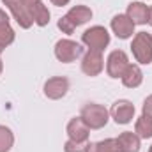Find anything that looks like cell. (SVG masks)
I'll use <instances>...</instances> for the list:
<instances>
[{"label":"cell","mask_w":152,"mask_h":152,"mask_svg":"<svg viewBox=\"0 0 152 152\" xmlns=\"http://www.w3.org/2000/svg\"><path fill=\"white\" fill-rule=\"evenodd\" d=\"M80 117L90 127V131H97V129H103L108 124V120H110V110H106L99 103H87L81 108Z\"/></svg>","instance_id":"cell-1"},{"label":"cell","mask_w":152,"mask_h":152,"mask_svg":"<svg viewBox=\"0 0 152 152\" xmlns=\"http://www.w3.org/2000/svg\"><path fill=\"white\" fill-rule=\"evenodd\" d=\"M131 51L138 66L152 64V36L147 32H138L131 41Z\"/></svg>","instance_id":"cell-2"},{"label":"cell","mask_w":152,"mask_h":152,"mask_svg":"<svg viewBox=\"0 0 152 152\" xmlns=\"http://www.w3.org/2000/svg\"><path fill=\"white\" fill-rule=\"evenodd\" d=\"M110 41H112L110 32L103 25H94L81 34V42L88 50H94V51H104V48H108Z\"/></svg>","instance_id":"cell-3"},{"label":"cell","mask_w":152,"mask_h":152,"mask_svg":"<svg viewBox=\"0 0 152 152\" xmlns=\"http://www.w3.org/2000/svg\"><path fill=\"white\" fill-rule=\"evenodd\" d=\"M53 53H55V58L58 62L71 64V62H75L76 58H80L83 55V48H81L80 42H76L73 39H58L55 42Z\"/></svg>","instance_id":"cell-4"},{"label":"cell","mask_w":152,"mask_h":152,"mask_svg":"<svg viewBox=\"0 0 152 152\" xmlns=\"http://www.w3.org/2000/svg\"><path fill=\"white\" fill-rule=\"evenodd\" d=\"M67 92H69V80L66 76H51L42 85V94L51 101H58L66 97Z\"/></svg>","instance_id":"cell-5"},{"label":"cell","mask_w":152,"mask_h":152,"mask_svg":"<svg viewBox=\"0 0 152 152\" xmlns=\"http://www.w3.org/2000/svg\"><path fill=\"white\" fill-rule=\"evenodd\" d=\"M103 69H104L103 51L87 50V53H83V57H81V73L90 78H96L103 73Z\"/></svg>","instance_id":"cell-6"},{"label":"cell","mask_w":152,"mask_h":152,"mask_svg":"<svg viewBox=\"0 0 152 152\" xmlns=\"http://www.w3.org/2000/svg\"><path fill=\"white\" fill-rule=\"evenodd\" d=\"M129 64H131L129 57L124 50H113L106 58V73H108L110 78L118 80V78H122L124 71L127 69Z\"/></svg>","instance_id":"cell-7"},{"label":"cell","mask_w":152,"mask_h":152,"mask_svg":"<svg viewBox=\"0 0 152 152\" xmlns=\"http://www.w3.org/2000/svg\"><path fill=\"white\" fill-rule=\"evenodd\" d=\"M134 104L129 101V99H118L115 101L110 108V117L113 118L115 124L118 126H126V124H131L133 118H134Z\"/></svg>","instance_id":"cell-8"},{"label":"cell","mask_w":152,"mask_h":152,"mask_svg":"<svg viewBox=\"0 0 152 152\" xmlns=\"http://www.w3.org/2000/svg\"><path fill=\"white\" fill-rule=\"evenodd\" d=\"M2 4L11 11L12 18L16 20V23H18L21 28H30V27L34 25V20H32L30 11L23 5L21 0H2Z\"/></svg>","instance_id":"cell-9"},{"label":"cell","mask_w":152,"mask_h":152,"mask_svg":"<svg viewBox=\"0 0 152 152\" xmlns=\"http://www.w3.org/2000/svg\"><path fill=\"white\" fill-rule=\"evenodd\" d=\"M134 23L129 20L127 14H115L112 18V23H110V28L118 39H129L133 37L134 34Z\"/></svg>","instance_id":"cell-10"},{"label":"cell","mask_w":152,"mask_h":152,"mask_svg":"<svg viewBox=\"0 0 152 152\" xmlns=\"http://www.w3.org/2000/svg\"><path fill=\"white\" fill-rule=\"evenodd\" d=\"M66 133H67L69 140L87 143V142H88V136H90V127L83 122V118H81V117H73V118L67 122Z\"/></svg>","instance_id":"cell-11"},{"label":"cell","mask_w":152,"mask_h":152,"mask_svg":"<svg viewBox=\"0 0 152 152\" xmlns=\"http://www.w3.org/2000/svg\"><path fill=\"white\" fill-rule=\"evenodd\" d=\"M126 14L134 25H147L149 23V5L145 2H131L127 5Z\"/></svg>","instance_id":"cell-12"},{"label":"cell","mask_w":152,"mask_h":152,"mask_svg":"<svg viewBox=\"0 0 152 152\" xmlns=\"http://www.w3.org/2000/svg\"><path fill=\"white\" fill-rule=\"evenodd\" d=\"M92 16H94V12H92V9L87 7V5H75V7H71V9L67 11V14H66V18L71 21V25H73L75 28L85 25L88 20H92Z\"/></svg>","instance_id":"cell-13"},{"label":"cell","mask_w":152,"mask_h":152,"mask_svg":"<svg viewBox=\"0 0 152 152\" xmlns=\"http://www.w3.org/2000/svg\"><path fill=\"white\" fill-rule=\"evenodd\" d=\"M120 80H122L124 87H127V88H138L143 83V71H142V67L138 64H129Z\"/></svg>","instance_id":"cell-14"},{"label":"cell","mask_w":152,"mask_h":152,"mask_svg":"<svg viewBox=\"0 0 152 152\" xmlns=\"http://www.w3.org/2000/svg\"><path fill=\"white\" fill-rule=\"evenodd\" d=\"M117 142L122 152H140L142 149V138L133 131H124L117 136Z\"/></svg>","instance_id":"cell-15"},{"label":"cell","mask_w":152,"mask_h":152,"mask_svg":"<svg viewBox=\"0 0 152 152\" xmlns=\"http://www.w3.org/2000/svg\"><path fill=\"white\" fill-rule=\"evenodd\" d=\"M85 152H122L117 138H106L101 142H90L87 143Z\"/></svg>","instance_id":"cell-16"},{"label":"cell","mask_w":152,"mask_h":152,"mask_svg":"<svg viewBox=\"0 0 152 152\" xmlns=\"http://www.w3.org/2000/svg\"><path fill=\"white\" fill-rule=\"evenodd\" d=\"M134 133H136L142 140L152 138V115L142 113L136 118V122H134Z\"/></svg>","instance_id":"cell-17"},{"label":"cell","mask_w":152,"mask_h":152,"mask_svg":"<svg viewBox=\"0 0 152 152\" xmlns=\"http://www.w3.org/2000/svg\"><path fill=\"white\" fill-rule=\"evenodd\" d=\"M30 14H32L34 25H37V27H46V25L50 23V18H51V14H50V9H48V7H46L42 2L36 4V5L30 9Z\"/></svg>","instance_id":"cell-18"},{"label":"cell","mask_w":152,"mask_h":152,"mask_svg":"<svg viewBox=\"0 0 152 152\" xmlns=\"http://www.w3.org/2000/svg\"><path fill=\"white\" fill-rule=\"evenodd\" d=\"M14 145V133L11 127L0 124V152H9Z\"/></svg>","instance_id":"cell-19"},{"label":"cell","mask_w":152,"mask_h":152,"mask_svg":"<svg viewBox=\"0 0 152 152\" xmlns=\"http://www.w3.org/2000/svg\"><path fill=\"white\" fill-rule=\"evenodd\" d=\"M14 39H16V32H14V28L11 27V23L0 27V46H2V48L11 46V44L14 42Z\"/></svg>","instance_id":"cell-20"},{"label":"cell","mask_w":152,"mask_h":152,"mask_svg":"<svg viewBox=\"0 0 152 152\" xmlns=\"http://www.w3.org/2000/svg\"><path fill=\"white\" fill-rule=\"evenodd\" d=\"M87 143H88V142H87ZM87 143L75 142V140H67V142H66V145H64V152H85Z\"/></svg>","instance_id":"cell-21"},{"label":"cell","mask_w":152,"mask_h":152,"mask_svg":"<svg viewBox=\"0 0 152 152\" xmlns=\"http://www.w3.org/2000/svg\"><path fill=\"white\" fill-rule=\"evenodd\" d=\"M57 27H58V28L62 30V34H67V36H69V34H73V32L76 30L75 27L71 25V21H69V20L66 18V16H62V18H60L58 21H57Z\"/></svg>","instance_id":"cell-22"},{"label":"cell","mask_w":152,"mask_h":152,"mask_svg":"<svg viewBox=\"0 0 152 152\" xmlns=\"http://www.w3.org/2000/svg\"><path fill=\"white\" fill-rule=\"evenodd\" d=\"M142 113L152 115V94L145 97V101H143V104H142Z\"/></svg>","instance_id":"cell-23"},{"label":"cell","mask_w":152,"mask_h":152,"mask_svg":"<svg viewBox=\"0 0 152 152\" xmlns=\"http://www.w3.org/2000/svg\"><path fill=\"white\" fill-rule=\"evenodd\" d=\"M4 25H9V16L4 9H0V27H4Z\"/></svg>","instance_id":"cell-24"},{"label":"cell","mask_w":152,"mask_h":152,"mask_svg":"<svg viewBox=\"0 0 152 152\" xmlns=\"http://www.w3.org/2000/svg\"><path fill=\"white\" fill-rule=\"evenodd\" d=\"M21 2H23V5H25V7H27L28 11H30V9H32V7L36 5V4H39V2H42V0H21Z\"/></svg>","instance_id":"cell-25"},{"label":"cell","mask_w":152,"mask_h":152,"mask_svg":"<svg viewBox=\"0 0 152 152\" xmlns=\"http://www.w3.org/2000/svg\"><path fill=\"white\" fill-rule=\"evenodd\" d=\"M53 5H57V7H64V5H67L71 0H50Z\"/></svg>","instance_id":"cell-26"},{"label":"cell","mask_w":152,"mask_h":152,"mask_svg":"<svg viewBox=\"0 0 152 152\" xmlns=\"http://www.w3.org/2000/svg\"><path fill=\"white\" fill-rule=\"evenodd\" d=\"M149 25L152 27V5L149 7Z\"/></svg>","instance_id":"cell-27"},{"label":"cell","mask_w":152,"mask_h":152,"mask_svg":"<svg viewBox=\"0 0 152 152\" xmlns=\"http://www.w3.org/2000/svg\"><path fill=\"white\" fill-rule=\"evenodd\" d=\"M4 73V62H2V58H0V75Z\"/></svg>","instance_id":"cell-28"},{"label":"cell","mask_w":152,"mask_h":152,"mask_svg":"<svg viewBox=\"0 0 152 152\" xmlns=\"http://www.w3.org/2000/svg\"><path fill=\"white\" fill-rule=\"evenodd\" d=\"M4 50H5V48H2V46H0V57H2V53H4Z\"/></svg>","instance_id":"cell-29"},{"label":"cell","mask_w":152,"mask_h":152,"mask_svg":"<svg viewBox=\"0 0 152 152\" xmlns=\"http://www.w3.org/2000/svg\"><path fill=\"white\" fill-rule=\"evenodd\" d=\"M149 152H152V145H151V147H149Z\"/></svg>","instance_id":"cell-30"},{"label":"cell","mask_w":152,"mask_h":152,"mask_svg":"<svg viewBox=\"0 0 152 152\" xmlns=\"http://www.w3.org/2000/svg\"><path fill=\"white\" fill-rule=\"evenodd\" d=\"M142 2H147V0H142Z\"/></svg>","instance_id":"cell-31"}]
</instances>
